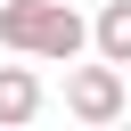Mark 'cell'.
Wrapping results in <instances>:
<instances>
[{
  "mask_svg": "<svg viewBox=\"0 0 131 131\" xmlns=\"http://www.w3.org/2000/svg\"><path fill=\"white\" fill-rule=\"evenodd\" d=\"M41 115V82L33 66H0V123H33Z\"/></svg>",
  "mask_w": 131,
  "mask_h": 131,
  "instance_id": "277c9868",
  "label": "cell"
},
{
  "mask_svg": "<svg viewBox=\"0 0 131 131\" xmlns=\"http://www.w3.org/2000/svg\"><path fill=\"white\" fill-rule=\"evenodd\" d=\"M41 8H49V0H0V49H25V57H33Z\"/></svg>",
  "mask_w": 131,
  "mask_h": 131,
  "instance_id": "5b68a950",
  "label": "cell"
},
{
  "mask_svg": "<svg viewBox=\"0 0 131 131\" xmlns=\"http://www.w3.org/2000/svg\"><path fill=\"white\" fill-rule=\"evenodd\" d=\"M82 49H90V25H82L66 0H49V8H41V33H33V57H57V66H74Z\"/></svg>",
  "mask_w": 131,
  "mask_h": 131,
  "instance_id": "7a4b0ae2",
  "label": "cell"
},
{
  "mask_svg": "<svg viewBox=\"0 0 131 131\" xmlns=\"http://www.w3.org/2000/svg\"><path fill=\"white\" fill-rule=\"evenodd\" d=\"M66 115L74 123H115L123 115V66H106V57L98 66H74L66 74Z\"/></svg>",
  "mask_w": 131,
  "mask_h": 131,
  "instance_id": "6da1fadb",
  "label": "cell"
},
{
  "mask_svg": "<svg viewBox=\"0 0 131 131\" xmlns=\"http://www.w3.org/2000/svg\"><path fill=\"white\" fill-rule=\"evenodd\" d=\"M90 49H98L106 66H131V0H106V8H98V25H90Z\"/></svg>",
  "mask_w": 131,
  "mask_h": 131,
  "instance_id": "3957f363",
  "label": "cell"
}]
</instances>
